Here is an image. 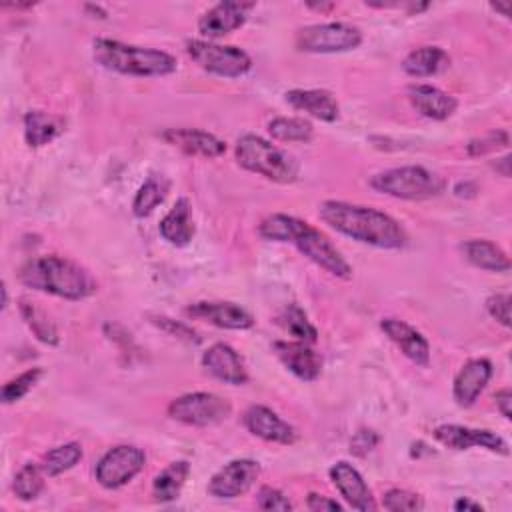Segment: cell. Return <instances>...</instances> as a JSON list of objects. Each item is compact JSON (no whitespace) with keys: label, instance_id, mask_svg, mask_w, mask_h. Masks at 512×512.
Segmentation results:
<instances>
[{"label":"cell","instance_id":"1","mask_svg":"<svg viewBox=\"0 0 512 512\" xmlns=\"http://www.w3.org/2000/svg\"><path fill=\"white\" fill-rule=\"evenodd\" d=\"M318 216L332 230L360 244L382 250H398L408 242V234L400 222L372 206L344 200H324L318 206Z\"/></svg>","mask_w":512,"mask_h":512},{"label":"cell","instance_id":"2","mask_svg":"<svg viewBox=\"0 0 512 512\" xmlns=\"http://www.w3.org/2000/svg\"><path fill=\"white\" fill-rule=\"evenodd\" d=\"M258 234L264 240L288 242L298 248L310 262L320 266L324 272L348 280L352 276V266L342 256V252L330 242V238L306 220L290 214H270L258 224Z\"/></svg>","mask_w":512,"mask_h":512},{"label":"cell","instance_id":"3","mask_svg":"<svg viewBox=\"0 0 512 512\" xmlns=\"http://www.w3.org/2000/svg\"><path fill=\"white\" fill-rule=\"evenodd\" d=\"M18 280L32 290L74 302L86 300L98 290L94 276L84 266L54 254L26 260L18 270Z\"/></svg>","mask_w":512,"mask_h":512},{"label":"cell","instance_id":"4","mask_svg":"<svg viewBox=\"0 0 512 512\" xmlns=\"http://www.w3.org/2000/svg\"><path fill=\"white\" fill-rule=\"evenodd\" d=\"M92 58L106 70L128 76H168L178 70V60L158 48L126 44L110 38L92 42Z\"/></svg>","mask_w":512,"mask_h":512},{"label":"cell","instance_id":"5","mask_svg":"<svg viewBox=\"0 0 512 512\" xmlns=\"http://www.w3.org/2000/svg\"><path fill=\"white\" fill-rule=\"evenodd\" d=\"M234 154L240 168L276 184H292L300 172V166L292 154L258 134L240 136Z\"/></svg>","mask_w":512,"mask_h":512},{"label":"cell","instance_id":"6","mask_svg":"<svg viewBox=\"0 0 512 512\" xmlns=\"http://www.w3.org/2000/svg\"><path fill=\"white\" fill-rule=\"evenodd\" d=\"M370 186L392 198L426 200L442 194L446 182L424 166H398L374 174Z\"/></svg>","mask_w":512,"mask_h":512},{"label":"cell","instance_id":"7","mask_svg":"<svg viewBox=\"0 0 512 512\" xmlns=\"http://www.w3.org/2000/svg\"><path fill=\"white\" fill-rule=\"evenodd\" d=\"M188 56L208 74L220 78H238L252 68V58L238 46L216 44L210 40H188Z\"/></svg>","mask_w":512,"mask_h":512},{"label":"cell","instance_id":"8","mask_svg":"<svg viewBox=\"0 0 512 512\" xmlns=\"http://www.w3.org/2000/svg\"><path fill=\"white\" fill-rule=\"evenodd\" d=\"M294 44L300 52L334 54L348 52L362 44V32L350 22H322L310 24L296 32Z\"/></svg>","mask_w":512,"mask_h":512},{"label":"cell","instance_id":"9","mask_svg":"<svg viewBox=\"0 0 512 512\" xmlns=\"http://www.w3.org/2000/svg\"><path fill=\"white\" fill-rule=\"evenodd\" d=\"M232 406L214 392H188L168 404V416L188 426H212L226 420Z\"/></svg>","mask_w":512,"mask_h":512},{"label":"cell","instance_id":"10","mask_svg":"<svg viewBox=\"0 0 512 512\" xmlns=\"http://www.w3.org/2000/svg\"><path fill=\"white\" fill-rule=\"evenodd\" d=\"M144 464H146V454L138 446L120 444L110 448L106 454H102V458L94 468V476L102 488L116 490L128 484L130 480H134V476L142 472Z\"/></svg>","mask_w":512,"mask_h":512},{"label":"cell","instance_id":"11","mask_svg":"<svg viewBox=\"0 0 512 512\" xmlns=\"http://www.w3.org/2000/svg\"><path fill=\"white\" fill-rule=\"evenodd\" d=\"M260 476V464L252 458H236L216 470L208 482V494L232 500L246 494Z\"/></svg>","mask_w":512,"mask_h":512},{"label":"cell","instance_id":"12","mask_svg":"<svg viewBox=\"0 0 512 512\" xmlns=\"http://www.w3.org/2000/svg\"><path fill=\"white\" fill-rule=\"evenodd\" d=\"M434 438L450 450L484 448L496 454H508V444L502 436L484 428H470L462 424H440L434 428Z\"/></svg>","mask_w":512,"mask_h":512},{"label":"cell","instance_id":"13","mask_svg":"<svg viewBox=\"0 0 512 512\" xmlns=\"http://www.w3.org/2000/svg\"><path fill=\"white\" fill-rule=\"evenodd\" d=\"M254 6V2H218L198 18V32L208 40H218L244 26Z\"/></svg>","mask_w":512,"mask_h":512},{"label":"cell","instance_id":"14","mask_svg":"<svg viewBox=\"0 0 512 512\" xmlns=\"http://www.w3.org/2000/svg\"><path fill=\"white\" fill-rule=\"evenodd\" d=\"M242 422L250 434L266 442L290 446L298 440L296 428L282 420L272 408L262 404H252L250 408H246V412L242 414Z\"/></svg>","mask_w":512,"mask_h":512},{"label":"cell","instance_id":"15","mask_svg":"<svg viewBox=\"0 0 512 512\" xmlns=\"http://www.w3.org/2000/svg\"><path fill=\"white\" fill-rule=\"evenodd\" d=\"M332 484L336 486V490L340 492V496L344 498V502L360 512H372L376 510V502L374 496L368 488V484L364 482L362 474L346 460H340L336 464H332V468L328 470Z\"/></svg>","mask_w":512,"mask_h":512},{"label":"cell","instance_id":"16","mask_svg":"<svg viewBox=\"0 0 512 512\" xmlns=\"http://www.w3.org/2000/svg\"><path fill=\"white\" fill-rule=\"evenodd\" d=\"M278 360L300 380L314 382L322 372V356L306 342L300 340H276L272 344Z\"/></svg>","mask_w":512,"mask_h":512},{"label":"cell","instance_id":"17","mask_svg":"<svg viewBox=\"0 0 512 512\" xmlns=\"http://www.w3.org/2000/svg\"><path fill=\"white\" fill-rule=\"evenodd\" d=\"M186 314L190 318H196L226 330H248L254 326V318L234 302H216V300L194 302L186 308Z\"/></svg>","mask_w":512,"mask_h":512},{"label":"cell","instance_id":"18","mask_svg":"<svg viewBox=\"0 0 512 512\" xmlns=\"http://www.w3.org/2000/svg\"><path fill=\"white\" fill-rule=\"evenodd\" d=\"M202 366L206 368V372L226 384L242 386L248 382V370L242 356L226 342H216L206 348V352L202 354Z\"/></svg>","mask_w":512,"mask_h":512},{"label":"cell","instance_id":"19","mask_svg":"<svg viewBox=\"0 0 512 512\" xmlns=\"http://www.w3.org/2000/svg\"><path fill=\"white\" fill-rule=\"evenodd\" d=\"M492 378V362L486 358L468 360L452 382V396L460 408L472 406Z\"/></svg>","mask_w":512,"mask_h":512},{"label":"cell","instance_id":"20","mask_svg":"<svg viewBox=\"0 0 512 512\" xmlns=\"http://www.w3.org/2000/svg\"><path fill=\"white\" fill-rule=\"evenodd\" d=\"M380 330L400 348V352L418 366H428L430 344L414 326L398 318H382Z\"/></svg>","mask_w":512,"mask_h":512},{"label":"cell","instance_id":"21","mask_svg":"<svg viewBox=\"0 0 512 512\" xmlns=\"http://www.w3.org/2000/svg\"><path fill=\"white\" fill-rule=\"evenodd\" d=\"M284 100L298 112H306L308 116L334 122L340 116V106L336 96L324 88H294L284 94Z\"/></svg>","mask_w":512,"mask_h":512},{"label":"cell","instance_id":"22","mask_svg":"<svg viewBox=\"0 0 512 512\" xmlns=\"http://www.w3.org/2000/svg\"><path fill=\"white\" fill-rule=\"evenodd\" d=\"M162 140L176 146L184 154L202 156V158H218L226 152V142L218 136L196 130V128H168L162 134Z\"/></svg>","mask_w":512,"mask_h":512},{"label":"cell","instance_id":"23","mask_svg":"<svg viewBox=\"0 0 512 512\" xmlns=\"http://www.w3.org/2000/svg\"><path fill=\"white\" fill-rule=\"evenodd\" d=\"M406 96L412 108L430 120H446L458 108V100L452 94L432 84H410Z\"/></svg>","mask_w":512,"mask_h":512},{"label":"cell","instance_id":"24","mask_svg":"<svg viewBox=\"0 0 512 512\" xmlns=\"http://www.w3.org/2000/svg\"><path fill=\"white\" fill-rule=\"evenodd\" d=\"M160 236L172 246H186L194 236V222L190 214V202L178 198L174 206L160 220Z\"/></svg>","mask_w":512,"mask_h":512},{"label":"cell","instance_id":"25","mask_svg":"<svg viewBox=\"0 0 512 512\" xmlns=\"http://www.w3.org/2000/svg\"><path fill=\"white\" fill-rule=\"evenodd\" d=\"M450 56L440 46H420L408 52L402 60V70L412 78H428L448 68Z\"/></svg>","mask_w":512,"mask_h":512},{"label":"cell","instance_id":"26","mask_svg":"<svg viewBox=\"0 0 512 512\" xmlns=\"http://www.w3.org/2000/svg\"><path fill=\"white\" fill-rule=\"evenodd\" d=\"M460 248H462L466 260L480 270H488V272H508L510 270L508 254L498 244H494L490 240L472 238V240H466Z\"/></svg>","mask_w":512,"mask_h":512},{"label":"cell","instance_id":"27","mask_svg":"<svg viewBox=\"0 0 512 512\" xmlns=\"http://www.w3.org/2000/svg\"><path fill=\"white\" fill-rule=\"evenodd\" d=\"M62 130L64 120L60 116L42 110H30L24 116V140L30 148H40L52 142Z\"/></svg>","mask_w":512,"mask_h":512},{"label":"cell","instance_id":"28","mask_svg":"<svg viewBox=\"0 0 512 512\" xmlns=\"http://www.w3.org/2000/svg\"><path fill=\"white\" fill-rule=\"evenodd\" d=\"M190 474V464L186 460H176L158 472L152 480V496L158 502H172L180 496L186 478Z\"/></svg>","mask_w":512,"mask_h":512},{"label":"cell","instance_id":"29","mask_svg":"<svg viewBox=\"0 0 512 512\" xmlns=\"http://www.w3.org/2000/svg\"><path fill=\"white\" fill-rule=\"evenodd\" d=\"M268 132L278 142H310L314 126L300 116H276L268 122Z\"/></svg>","mask_w":512,"mask_h":512},{"label":"cell","instance_id":"30","mask_svg":"<svg viewBox=\"0 0 512 512\" xmlns=\"http://www.w3.org/2000/svg\"><path fill=\"white\" fill-rule=\"evenodd\" d=\"M20 314H22L26 326L32 330V334L40 342L50 344V346L58 344L60 336H58L56 324L52 322V318L42 308H38L36 304L28 302V300H20Z\"/></svg>","mask_w":512,"mask_h":512},{"label":"cell","instance_id":"31","mask_svg":"<svg viewBox=\"0 0 512 512\" xmlns=\"http://www.w3.org/2000/svg\"><path fill=\"white\" fill-rule=\"evenodd\" d=\"M84 452H82V446L78 442H66V444H60L52 450H48L40 462L44 474L48 478L52 476H58L70 468H74L80 460H82Z\"/></svg>","mask_w":512,"mask_h":512},{"label":"cell","instance_id":"32","mask_svg":"<svg viewBox=\"0 0 512 512\" xmlns=\"http://www.w3.org/2000/svg\"><path fill=\"white\" fill-rule=\"evenodd\" d=\"M278 324L296 340L306 342V344H314L318 340V330L316 326L308 320L306 312L298 306V304H288L280 316H278Z\"/></svg>","mask_w":512,"mask_h":512},{"label":"cell","instance_id":"33","mask_svg":"<svg viewBox=\"0 0 512 512\" xmlns=\"http://www.w3.org/2000/svg\"><path fill=\"white\" fill-rule=\"evenodd\" d=\"M166 198V184L158 178H148L132 200V212L136 218L150 216Z\"/></svg>","mask_w":512,"mask_h":512},{"label":"cell","instance_id":"34","mask_svg":"<svg viewBox=\"0 0 512 512\" xmlns=\"http://www.w3.org/2000/svg\"><path fill=\"white\" fill-rule=\"evenodd\" d=\"M44 476L46 474L40 464H24L14 476V482H12L14 494L24 502L38 498L40 492L44 490Z\"/></svg>","mask_w":512,"mask_h":512},{"label":"cell","instance_id":"35","mask_svg":"<svg viewBox=\"0 0 512 512\" xmlns=\"http://www.w3.org/2000/svg\"><path fill=\"white\" fill-rule=\"evenodd\" d=\"M42 374H44V370L36 366V368H28L22 374H18L12 380H8L2 386V402L4 404H12V402H18L20 398H24L38 384Z\"/></svg>","mask_w":512,"mask_h":512},{"label":"cell","instance_id":"36","mask_svg":"<svg viewBox=\"0 0 512 512\" xmlns=\"http://www.w3.org/2000/svg\"><path fill=\"white\" fill-rule=\"evenodd\" d=\"M382 506L390 512H416L424 508V500L406 488H390L382 494Z\"/></svg>","mask_w":512,"mask_h":512},{"label":"cell","instance_id":"37","mask_svg":"<svg viewBox=\"0 0 512 512\" xmlns=\"http://www.w3.org/2000/svg\"><path fill=\"white\" fill-rule=\"evenodd\" d=\"M510 144V136L506 130H492L480 138H472L466 144L468 156H486L492 152H498Z\"/></svg>","mask_w":512,"mask_h":512},{"label":"cell","instance_id":"38","mask_svg":"<svg viewBox=\"0 0 512 512\" xmlns=\"http://www.w3.org/2000/svg\"><path fill=\"white\" fill-rule=\"evenodd\" d=\"M152 324L158 326L160 330L184 340V342H190V344H198L200 342V336L196 330H192L190 326H186L184 322H178V320H172L168 316H150Z\"/></svg>","mask_w":512,"mask_h":512},{"label":"cell","instance_id":"39","mask_svg":"<svg viewBox=\"0 0 512 512\" xmlns=\"http://www.w3.org/2000/svg\"><path fill=\"white\" fill-rule=\"evenodd\" d=\"M256 502L260 510H280V512H288L292 510V502L288 500V496H284V492H280L278 488L272 486H262L256 494Z\"/></svg>","mask_w":512,"mask_h":512},{"label":"cell","instance_id":"40","mask_svg":"<svg viewBox=\"0 0 512 512\" xmlns=\"http://www.w3.org/2000/svg\"><path fill=\"white\" fill-rule=\"evenodd\" d=\"M486 310L498 324L510 328V294H492L486 300Z\"/></svg>","mask_w":512,"mask_h":512},{"label":"cell","instance_id":"41","mask_svg":"<svg viewBox=\"0 0 512 512\" xmlns=\"http://www.w3.org/2000/svg\"><path fill=\"white\" fill-rule=\"evenodd\" d=\"M380 442V436L374 432V430H368V428H362L358 430L352 440H350V452L354 456H366L368 452H372L376 448V444Z\"/></svg>","mask_w":512,"mask_h":512},{"label":"cell","instance_id":"42","mask_svg":"<svg viewBox=\"0 0 512 512\" xmlns=\"http://www.w3.org/2000/svg\"><path fill=\"white\" fill-rule=\"evenodd\" d=\"M306 508L312 510V512H340L342 510V504L328 498V496H322V494H316V492H310L308 498H306Z\"/></svg>","mask_w":512,"mask_h":512},{"label":"cell","instance_id":"43","mask_svg":"<svg viewBox=\"0 0 512 512\" xmlns=\"http://www.w3.org/2000/svg\"><path fill=\"white\" fill-rule=\"evenodd\" d=\"M494 404H496V410H498L506 420L512 418V410H510V406H512V392H510V388L498 390V392L494 394Z\"/></svg>","mask_w":512,"mask_h":512},{"label":"cell","instance_id":"44","mask_svg":"<svg viewBox=\"0 0 512 512\" xmlns=\"http://www.w3.org/2000/svg\"><path fill=\"white\" fill-rule=\"evenodd\" d=\"M454 510H458V512H462V510L482 512V506H480L478 502H472V500H468V498H458V500L454 502Z\"/></svg>","mask_w":512,"mask_h":512},{"label":"cell","instance_id":"45","mask_svg":"<svg viewBox=\"0 0 512 512\" xmlns=\"http://www.w3.org/2000/svg\"><path fill=\"white\" fill-rule=\"evenodd\" d=\"M492 6V10H496V12H500L502 16H510V2H496V4H490Z\"/></svg>","mask_w":512,"mask_h":512},{"label":"cell","instance_id":"46","mask_svg":"<svg viewBox=\"0 0 512 512\" xmlns=\"http://www.w3.org/2000/svg\"><path fill=\"white\" fill-rule=\"evenodd\" d=\"M8 306V290H6V284H2V310H6Z\"/></svg>","mask_w":512,"mask_h":512}]
</instances>
